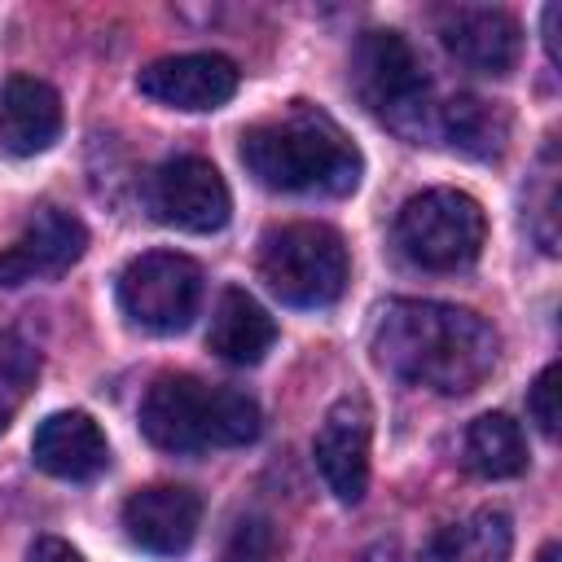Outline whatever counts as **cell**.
Wrapping results in <instances>:
<instances>
[{"label": "cell", "instance_id": "obj_7", "mask_svg": "<svg viewBox=\"0 0 562 562\" xmlns=\"http://www.w3.org/2000/svg\"><path fill=\"white\" fill-rule=\"evenodd\" d=\"M202 303V268L176 250L136 255L119 272V307L149 334H180Z\"/></svg>", "mask_w": 562, "mask_h": 562}, {"label": "cell", "instance_id": "obj_3", "mask_svg": "<svg viewBox=\"0 0 562 562\" xmlns=\"http://www.w3.org/2000/svg\"><path fill=\"white\" fill-rule=\"evenodd\" d=\"M140 430L162 452L241 448L263 430V413L237 386H211L193 373H162L145 391Z\"/></svg>", "mask_w": 562, "mask_h": 562}, {"label": "cell", "instance_id": "obj_5", "mask_svg": "<svg viewBox=\"0 0 562 562\" xmlns=\"http://www.w3.org/2000/svg\"><path fill=\"white\" fill-rule=\"evenodd\" d=\"M487 241L483 206L461 189H426L395 215V246L426 272H457L479 259Z\"/></svg>", "mask_w": 562, "mask_h": 562}, {"label": "cell", "instance_id": "obj_8", "mask_svg": "<svg viewBox=\"0 0 562 562\" xmlns=\"http://www.w3.org/2000/svg\"><path fill=\"white\" fill-rule=\"evenodd\" d=\"M149 206L162 224L171 228H184V233H215L228 224V211H233V198H228V184L224 176L198 158V154H180V158H167L154 180H149Z\"/></svg>", "mask_w": 562, "mask_h": 562}, {"label": "cell", "instance_id": "obj_26", "mask_svg": "<svg viewBox=\"0 0 562 562\" xmlns=\"http://www.w3.org/2000/svg\"><path fill=\"white\" fill-rule=\"evenodd\" d=\"M536 562H558V544H544V549H540V558H536Z\"/></svg>", "mask_w": 562, "mask_h": 562}, {"label": "cell", "instance_id": "obj_25", "mask_svg": "<svg viewBox=\"0 0 562 562\" xmlns=\"http://www.w3.org/2000/svg\"><path fill=\"white\" fill-rule=\"evenodd\" d=\"M558 18H562V4H549L544 9V48H549V61H558Z\"/></svg>", "mask_w": 562, "mask_h": 562}, {"label": "cell", "instance_id": "obj_19", "mask_svg": "<svg viewBox=\"0 0 562 562\" xmlns=\"http://www.w3.org/2000/svg\"><path fill=\"white\" fill-rule=\"evenodd\" d=\"M465 465L479 474V479H514L527 470V439L518 430L514 417L505 413H483L470 422L465 430Z\"/></svg>", "mask_w": 562, "mask_h": 562}, {"label": "cell", "instance_id": "obj_1", "mask_svg": "<svg viewBox=\"0 0 562 562\" xmlns=\"http://www.w3.org/2000/svg\"><path fill=\"white\" fill-rule=\"evenodd\" d=\"M373 351L378 364L400 382L439 395H470L492 378L501 338L492 321L470 307L435 299H395L378 316Z\"/></svg>", "mask_w": 562, "mask_h": 562}, {"label": "cell", "instance_id": "obj_9", "mask_svg": "<svg viewBox=\"0 0 562 562\" xmlns=\"http://www.w3.org/2000/svg\"><path fill=\"white\" fill-rule=\"evenodd\" d=\"M435 31H439V44L474 75L501 79L518 66L522 31L514 13L496 4H443L435 13Z\"/></svg>", "mask_w": 562, "mask_h": 562}, {"label": "cell", "instance_id": "obj_20", "mask_svg": "<svg viewBox=\"0 0 562 562\" xmlns=\"http://www.w3.org/2000/svg\"><path fill=\"white\" fill-rule=\"evenodd\" d=\"M35 378H40V351L18 334H0V430L26 404Z\"/></svg>", "mask_w": 562, "mask_h": 562}, {"label": "cell", "instance_id": "obj_2", "mask_svg": "<svg viewBox=\"0 0 562 562\" xmlns=\"http://www.w3.org/2000/svg\"><path fill=\"white\" fill-rule=\"evenodd\" d=\"M246 171L277 193H325L342 198L360 184V149L316 105L294 101L281 114L241 132Z\"/></svg>", "mask_w": 562, "mask_h": 562}, {"label": "cell", "instance_id": "obj_24", "mask_svg": "<svg viewBox=\"0 0 562 562\" xmlns=\"http://www.w3.org/2000/svg\"><path fill=\"white\" fill-rule=\"evenodd\" d=\"M26 562H83L66 540H57V536H40L35 544H31V553H26Z\"/></svg>", "mask_w": 562, "mask_h": 562}, {"label": "cell", "instance_id": "obj_18", "mask_svg": "<svg viewBox=\"0 0 562 562\" xmlns=\"http://www.w3.org/2000/svg\"><path fill=\"white\" fill-rule=\"evenodd\" d=\"M439 132L448 136L452 149L470 154V158H501L509 145V114L483 97H452L439 110Z\"/></svg>", "mask_w": 562, "mask_h": 562}, {"label": "cell", "instance_id": "obj_12", "mask_svg": "<svg viewBox=\"0 0 562 562\" xmlns=\"http://www.w3.org/2000/svg\"><path fill=\"white\" fill-rule=\"evenodd\" d=\"M369 435H373V417L364 400H338L316 426L312 457L325 487L342 505H356L369 487Z\"/></svg>", "mask_w": 562, "mask_h": 562}, {"label": "cell", "instance_id": "obj_13", "mask_svg": "<svg viewBox=\"0 0 562 562\" xmlns=\"http://www.w3.org/2000/svg\"><path fill=\"white\" fill-rule=\"evenodd\" d=\"M198 522H202V501H198V492H189L180 483H154L123 501L127 540L158 558L184 553L198 536Z\"/></svg>", "mask_w": 562, "mask_h": 562}, {"label": "cell", "instance_id": "obj_10", "mask_svg": "<svg viewBox=\"0 0 562 562\" xmlns=\"http://www.w3.org/2000/svg\"><path fill=\"white\" fill-rule=\"evenodd\" d=\"M88 250V228L79 215L61 206H40L22 233L0 250V285H26V281H48L75 268Z\"/></svg>", "mask_w": 562, "mask_h": 562}, {"label": "cell", "instance_id": "obj_4", "mask_svg": "<svg viewBox=\"0 0 562 562\" xmlns=\"http://www.w3.org/2000/svg\"><path fill=\"white\" fill-rule=\"evenodd\" d=\"M347 246L329 224H281L259 246V277L290 307H325L347 290Z\"/></svg>", "mask_w": 562, "mask_h": 562}, {"label": "cell", "instance_id": "obj_16", "mask_svg": "<svg viewBox=\"0 0 562 562\" xmlns=\"http://www.w3.org/2000/svg\"><path fill=\"white\" fill-rule=\"evenodd\" d=\"M206 342L228 364H259L272 351V342H277V321L263 312L259 299H250L246 290L228 285L220 294L215 312H211Z\"/></svg>", "mask_w": 562, "mask_h": 562}, {"label": "cell", "instance_id": "obj_15", "mask_svg": "<svg viewBox=\"0 0 562 562\" xmlns=\"http://www.w3.org/2000/svg\"><path fill=\"white\" fill-rule=\"evenodd\" d=\"M61 136V97L31 75H13L0 88V145L18 158L44 154Z\"/></svg>", "mask_w": 562, "mask_h": 562}, {"label": "cell", "instance_id": "obj_22", "mask_svg": "<svg viewBox=\"0 0 562 562\" xmlns=\"http://www.w3.org/2000/svg\"><path fill=\"white\" fill-rule=\"evenodd\" d=\"M531 233H536L544 255H558V162H553V145L544 149V162H540V202L531 211Z\"/></svg>", "mask_w": 562, "mask_h": 562}, {"label": "cell", "instance_id": "obj_11", "mask_svg": "<svg viewBox=\"0 0 562 562\" xmlns=\"http://www.w3.org/2000/svg\"><path fill=\"white\" fill-rule=\"evenodd\" d=\"M241 70L224 53H176L158 57L136 75V88L171 110H220L237 97Z\"/></svg>", "mask_w": 562, "mask_h": 562}, {"label": "cell", "instance_id": "obj_6", "mask_svg": "<svg viewBox=\"0 0 562 562\" xmlns=\"http://www.w3.org/2000/svg\"><path fill=\"white\" fill-rule=\"evenodd\" d=\"M351 83L360 101L404 136H422L430 79L400 31H364L351 53Z\"/></svg>", "mask_w": 562, "mask_h": 562}, {"label": "cell", "instance_id": "obj_14", "mask_svg": "<svg viewBox=\"0 0 562 562\" xmlns=\"http://www.w3.org/2000/svg\"><path fill=\"white\" fill-rule=\"evenodd\" d=\"M31 461L53 479L83 483L110 465V443L88 413H53L35 426Z\"/></svg>", "mask_w": 562, "mask_h": 562}, {"label": "cell", "instance_id": "obj_21", "mask_svg": "<svg viewBox=\"0 0 562 562\" xmlns=\"http://www.w3.org/2000/svg\"><path fill=\"white\" fill-rule=\"evenodd\" d=\"M277 558H281V531L263 514L237 518L220 549V562H277Z\"/></svg>", "mask_w": 562, "mask_h": 562}, {"label": "cell", "instance_id": "obj_23", "mask_svg": "<svg viewBox=\"0 0 562 562\" xmlns=\"http://www.w3.org/2000/svg\"><path fill=\"white\" fill-rule=\"evenodd\" d=\"M527 413L540 426V435H558V364H544L540 378L527 391Z\"/></svg>", "mask_w": 562, "mask_h": 562}, {"label": "cell", "instance_id": "obj_17", "mask_svg": "<svg viewBox=\"0 0 562 562\" xmlns=\"http://www.w3.org/2000/svg\"><path fill=\"white\" fill-rule=\"evenodd\" d=\"M514 527L501 509H474L457 522H448L430 544L422 562H509Z\"/></svg>", "mask_w": 562, "mask_h": 562}]
</instances>
